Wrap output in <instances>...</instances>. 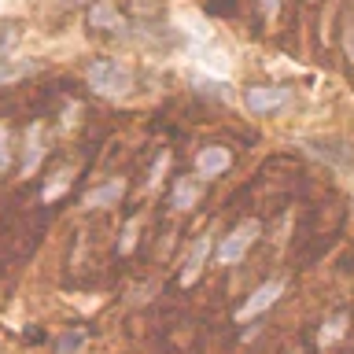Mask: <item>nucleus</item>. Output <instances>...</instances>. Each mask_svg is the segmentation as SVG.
<instances>
[{
    "label": "nucleus",
    "mask_w": 354,
    "mask_h": 354,
    "mask_svg": "<svg viewBox=\"0 0 354 354\" xmlns=\"http://www.w3.org/2000/svg\"><path fill=\"white\" fill-rule=\"evenodd\" d=\"M85 82H88V88H93L96 96H104V100H126L133 93L129 63L111 59V55H100V59H93L85 66Z\"/></svg>",
    "instance_id": "nucleus-1"
},
{
    "label": "nucleus",
    "mask_w": 354,
    "mask_h": 354,
    "mask_svg": "<svg viewBox=\"0 0 354 354\" xmlns=\"http://www.w3.org/2000/svg\"><path fill=\"white\" fill-rule=\"evenodd\" d=\"M259 232H262V221L259 218H243V221H236L225 236L218 240V248H214V259L221 262V266H232V262H240L243 254H248V248L254 240H259Z\"/></svg>",
    "instance_id": "nucleus-2"
},
{
    "label": "nucleus",
    "mask_w": 354,
    "mask_h": 354,
    "mask_svg": "<svg viewBox=\"0 0 354 354\" xmlns=\"http://www.w3.org/2000/svg\"><path fill=\"white\" fill-rule=\"evenodd\" d=\"M210 254H214V236H210V232H199L192 240V248H188V254H185V262H181V273H177V284H181L185 292L203 277Z\"/></svg>",
    "instance_id": "nucleus-3"
},
{
    "label": "nucleus",
    "mask_w": 354,
    "mask_h": 354,
    "mask_svg": "<svg viewBox=\"0 0 354 354\" xmlns=\"http://www.w3.org/2000/svg\"><path fill=\"white\" fill-rule=\"evenodd\" d=\"M288 100H292V88L288 85H248L243 88V107L251 115H273L281 111Z\"/></svg>",
    "instance_id": "nucleus-4"
},
{
    "label": "nucleus",
    "mask_w": 354,
    "mask_h": 354,
    "mask_svg": "<svg viewBox=\"0 0 354 354\" xmlns=\"http://www.w3.org/2000/svg\"><path fill=\"white\" fill-rule=\"evenodd\" d=\"M281 295H284V281H266V284H259V288H254V292H251L248 299H243L240 310H236L232 317H236L240 325H243V321H251V317L266 314V310H270V306H273Z\"/></svg>",
    "instance_id": "nucleus-5"
},
{
    "label": "nucleus",
    "mask_w": 354,
    "mask_h": 354,
    "mask_svg": "<svg viewBox=\"0 0 354 354\" xmlns=\"http://www.w3.org/2000/svg\"><path fill=\"white\" fill-rule=\"evenodd\" d=\"M232 166V151L221 148V144H207V148L196 151V174L203 177V181H214L221 177Z\"/></svg>",
    "instance_id": "nucleus-6"
},
{
    "label": "nucleus",
    "mask_w": 354,
    "mask_h": 354,
    "mask_svg": "<svg viewBox=\"0 0 354 354\" xmlns=\"http://www.w3.org/2000/svg\"><path fill=\"white\" fill-rule=\"evenodd\" d=\"M122 196H126V177H107L104 185L88 188L85 199H82V207L85 210H107V207H118Z\"/></svg>",
    "instance_id": "nucleus-7"
},
{
    "label": "nucleus",
    "mask_w": 354,
    "mask_h": 354,
    "mask_svg": "<svg viewBox=\"0 0 354 354\" xmlns=\"http://www.w3.org/2000/svg\"><path fill=\"white\" fill-rule=\"evenodd\" d=\"M203 199V177L199 174H177L170 188V203L174 210H192Z\"/></svg>",
    "instance_id": "nucleus-8"
},
{
    "label": "nucleus",
    "mask_w": 354,
    "mask_h": 354,
    "mask_svg": "<svg viewBox=\"0 0 354 354\" xmlns=\"http://www.w3.org/2000/svg\"><path fill=\"white\" fill-rule=\"evenodd\" d=\"M41 155H44V129H41V122H33V126L26 129V148H22L19 174H22V177H30V174L41 166Z\"/></svg>",
    "instance_id": "nucleus-9"
},
{
    "label": "nucleus",
    "mask_w": 354,
    "mask_h": 354,
    "mask_svg": "<svg viewBox=\"0 0 354 354\" xmlns=\"http://www.w3.org/2000/svg\"><path fill=\"white\" fill-rule=\"evenodd\" d=\"M88 26L93 30H122L126 19H122V11L115 8V0H96V4L88 8Z\"/></svg>",
    "instance_id": "nucleus-10"
},
{
    "label": "nucleus",
    "mask_w": 354,
    "mask_h": 354,
    "mask_svg": "<svg viewBox=\"0 0 354 354\" xmlns=\"http://www.w3.org/2000/svg\"><path fill=\"white\" fill-rule=\"evenodd\" d=\"M74 181V166H59V170L48 174V181L41 188V203H55V196H63Z\"/></svg>",
    "instance_id": "nucleus-11"
},
{
    "label": "nucleus",
    "mask_w": 354,
    "mask_h": 354,
    "mask_svg": "<svg viewBox=\"0 0 354 354\" xmlns=\"http://www.w3.org/2000/svg\"><path fill=\"white\" fill-rule=\"evenodd\" d=\"M37 66H41V63H30V59H22V63L4 59V63H0V88L11 85V82H15V77H22V74H33Z\"/></svg>",
    "instance_id": "nucleus-12"
},
{
    "label": "nucleus",
    "mask_w": 354,
    "mask_h": 354,
    "mask_svg": "<svg viewBox=\"0 0 354 354\" xmlns=\"http://www.w3.org/2000/svg\"><path fill=\"white\" fill-rule=\"evenodd\" d=\"M343 328H347V314H332L325 325H321V347H325V343H332L336 336H343Z\"/></svg>",
    "instance_id": "nucleus-13"
},
{
    "label": "nucleus",
    "mask_w": 354,
    "mask_h": 354,
    "mask_svg": "<svg viewBox=\"0 0 354 354\" xmlns=\"http://www.w3.org/2000/svg\"><path fill=\"white\" fill-rule=\"evenodd\" d=\"M137 232H140V218H129L126 225H122V240H118V254H129L137 248Z\"/></svg>",
    "instance_id": "nucleus-14"
},
{
    "label": "nucleus",
    "mask_w": 354,
    "mask_h": 354,
    "mask_svg": "<svg viewBox=\"0 0 354 354\" xmlns=\"http://www.w3.org/2000/svg\"><path fill=\"white\" fill-rule=\"evenodd\" d=\"M19 41V22H0V63L8 59V52H11V44Z\"/></svg>",
    "instance_id": "nucleus-15"
},
{
    "label": "nucleus",
    "mask_w": 354,
    "mask_h": 354,
    "mask_svg": "<svg viewBox=\"0 0 354 354\" xmlns=\"http://www.w3.org/2000/svg\"><path fill=\"white\" fill-rule=\"evenodd\" d=\"M82 343H85V332H63L55 339V354H74V351H82Z\"/></svg>",
    "instance_id": "nucleus-16"
},
{
    "label": "nucleus",
    "mask_w": 354,
    "mask_h": 354,
    "mask_svg": "<svg viewBox=\"0 0 354 354\" xmlns=\"http://www.w3.org/2000/svg\"><path fill=\"white\" fill-rule=\"evenodd\" d=\"M11 166V129L0 122V174Z\"/></svg>",
    "instance_id": "nucleus-17"
},
{
    "label": "nucleus",
    "mask_w": 354,
    "mask_h": 354,
    "mask_svg": "<svg viewBox=\"0 0 354 354\" xmlns=\"http://www.w3.org/2000/svg\"><path fill=\"white\" fill-rule=\"evenodd\" d=\"M166 162H170V155H166V151H159V159H155V166L148 170V188H155V185H159V177H162V170H166Z\"/></svg>",
    "instance_id": "nucleus-18"
},
{
    "label": "nucleus",
    "mask_w": 354,
    "mask_h": 354,
    "mask_svg": "<svg viewBox=\"0 0 354 354\" xmlns=\"http://www.w3.org/2000/svg\"><path fill=\"white\" fill-rule=\"evenodd\" d=\"M259 8H262L266 22H273V19H277V11H281V0H259Z\"/></svg>",
    "instance_id": "nucleus-19"
},
{
    "label": "nucleus",
    "mask_w": 354,
    "mask_h": 354,
    "mask_svg": "<svg viewBox=\"0 0 354 354\" xmlns=\"http://www.w3.org/2000/svg\"><path fill=\"white\" fill-rule=\"evenodd\" d=\"M347 30H351V33H347V55H351V59H354V22H351Z\"/></svg>",
    "instance_id": "nucleus-20"
}]
</instances>
